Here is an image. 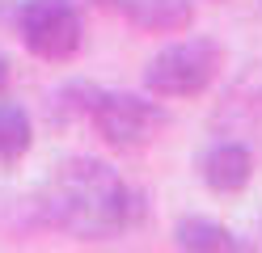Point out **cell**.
I'll use <instances>...</instances> for the list:
<instances>
[{
    "mask_svg": "<svg viewBox=\"0 0 262 253\" xmlns=\"http://www.w3.org/2000/svg\"><path fill=\"white\" fill-rule=\"evenodd\" d=\"M144 198L97 156L59 160L47 181L38 186V215L55 232L80 236V241H110L123 236L140 219Z\"/></svg>",
    "mask_w": 262,
    "mask_h": 253,
    "instance_id": "cell-1",
    "label": "cell"
},
{
    "mask_svg": "<svg viewBox=\"0 0 262 253\" xmlns=\"http://www.w3.org/2000/svg\"><path fill=\"white\" fill-rule=\"evenodd\" d=\"M220 42L211 38H178L161 47L144 67V89L152 97H199L220 72Z\"/></svg>",
    "mask_w": 262,
    "mask_h": 253,
    "instance_id": "cell-2",
    "label": "cell"
},
{
    "mask_svg": "<svg viewBox=\"0 0 262 253\" xmlns=\"http://www.w3.org/2000/svg\"><path fill=\"white\" fill-rule=\"evenodd\" d=\"M17 30H21V42L38 59H51V63L72 59L80 51V38H85L76 0H21Z\"/></svg>",
    "mask_w": 262,
    "mask_h": 253,
    "instance_id": "cell-3",
    "label": "cell"
},
{
    "mask_svg": "<svg viewBox=\"0 0 262 253\" xmlns=\"http://www.w3.org/2000/svg\"><path fill=\"white\" fill-rule=\"evenodd\" d=\"M89 118L97 135L114 148H140L165 127V110L140 93H97L89 106Z\"/></svg>",
    "mask_w": 262,
    "mask_h": 253,
    "instance_id": "cell-4",
    "label": "cell"
},
{
    "mask_svg": "<svg viewBox=\"0 0 262 253\" xmlns=\"http://www.w3.org/2000/svg\"><path fill=\"white\" fill-rule=\"evenodd\" d=\"M199 173H203V181L216 194H237L254 177V152H250V144H241V140H220V144H211L203 152Z\"/></svg>",
    "mask_w": 262,
    "mask_h": 253,
    "instance_id": "cell-5",
    "label": "cell"
},
{
    "mask_svg": "<svg viewBox=\"0 0 262 253\" xmlns=\"http://www.w3.org/2000/svg\"><path fill=\"white\" fill-rule=\"evenodd\" d=\"M102 5L114 9L136 30H152V34H178L194 17L190 0H102Z\"/></svg>",
    "mask_w": 262,
    "mask_h": 253,
    "instance_id": "cell-6",
    "label": "cell"
},
{
    "mask_svg": "<svg viewBox=\"0 0 262 253\" xmlns=\"http://www.w3.org/2000/svg\"><path fill=\"white\" fill-rule=\"evenodd\" d=\"M173 241L182 245V249H194V253H237V249H245V241H241L237 232H228L224 224H216V219H203V215L178 219Z\"/></svg>",
    "mask_w": 262,
    "mask_h": 253,
    "instance_id": "cell-7",
    "label": "cell"
},
{
    "mask_svg": "<svg viewBox=\"0 0 262 253\" xmlns=\"http://www.w3.org/2000/svg\"><path fill=\"white\" fill-rule=\"evenodd\" d=\"M30 135H34V127H30V114L17 106V101H0V160L9 165V160L26 156Z\"/></svg>",
    "mask_w": 262,
    "mask_h": 253,
    "instance_id": "cell-8",
    "label": "cell"
}]
</instances>
